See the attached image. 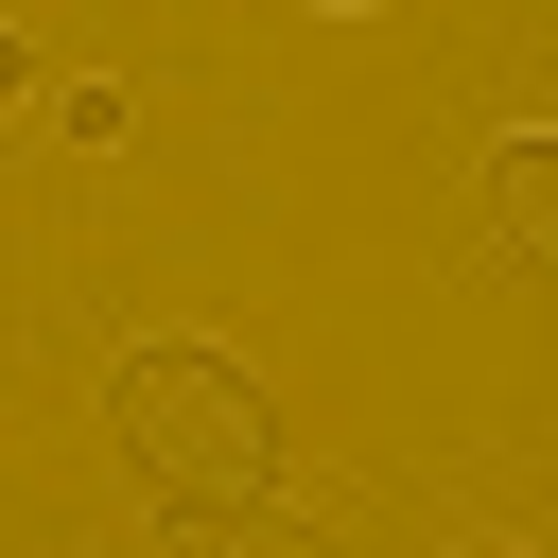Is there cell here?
I'll list each match as a JSON object with an SVG mask.
<instances>
[{"instance_id": "obj_5", "label": "cell", "mask_w": 558, "mask_h": 558, "mask_svg": "<svg viewBox=\"0 0 558 558\" xmlns=\"http://www.w3.org/2000/svg\"><path fill=\"white\" fill-rule=\"evenodd\" d=\"M453 558H523V541H453Z\"/></svg>"}, {"instance_id": "obj_4", "label": "cell", "mask_w": 558, "mask_h": 558, "mask_svg": "<svg viewBox=\"0 0 558 558\" xmlns=\"http://www.w3.org/2000/svg\"><path fill=\"white\" fill-rule=\"evenodd\" d=\"M17 87H35V52H17V35H0V105H17Z\"/></svg>"}, {"instance_id": "obj_1", "label": "cell", "mask_w": 558, "mask_h": 558, "mask_svg": "<svg viewBox=\"0 0 558 558\" xmlns=\"http://www.w3.org/2000/svg\"><path fill=\"white\" fill-rule=\"evenodd\" d=\"M105 436H122L140 506H174V523H227V506L279 488V401L227 349H122L105 366Z\"/></svg>"}, {"instance_id": "obj_2", "label": "cell", "mask_w": 558, "mask_h": 558, "mask_svg": "<svg viewBox=\"0 0 558 558\" xmlns=\"http://www.w3.org/2000/svg\"><path fill=\"white\" fill-rule=\"evenodd\" d=\"M488 227L558 279V122H506V140H488Z\"/></svg>"}, {"instance_id": "obj_3", "label": "cell", "mask_w": 558, "mask_h": 558, "mask_svg": "<svg viewBox=\"0 0 558 558\" xmlns=\"http://www.w3.org/2000/svg\"><path fill=\"white\" fill-rule=\"evenodd\" d=\"M209 558H349V541H331V523H296V506L262 488V506H227V523H209Z\"/></svg>"}, {"instance_id": "obj_6", "label": "cell", "mask_w": 558, "mask_h": 558, "mask_svg": "<svg viewBox=\"0 0 558 558\" xmlns=\"http://www.w3.org/2000/svg\"><path fill=\"white\" fill-rule=\"evenodd\" d=\"M331 17H349V0H331Z\"/></svg>"}]
</instances>
